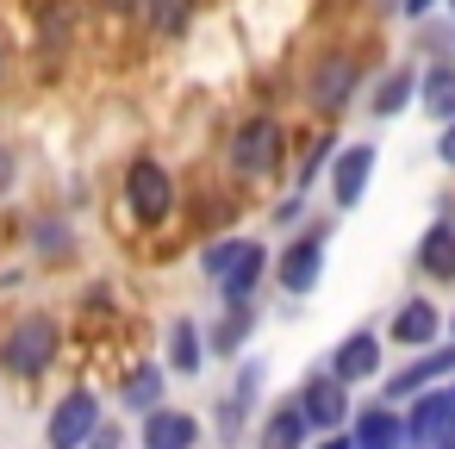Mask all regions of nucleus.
Wrapping results in <instances>:
<instances>
[{
	"label": "nucleus",
	"mask_w": 455,
	"mask_h": 449,
	"mask_svg": "<svg viewBox=\"0 0 455 449\" xmlns=\"http://www.w3.org/2000/svg\"><path fill=\"white\" fill-rule=\"evenodd\" d=\"M0 76H7V57H0Z\"/></svg>",
	"instance_id": "72a5a7b5"
},
{
	"label": "nucleus",
	"mask_w": 455,
	"mask_h": 449,
	"mask_svg": "<svg viewBox=\"0 0 455 449\" xmlns=\"http://www.w3.org/2000/svg\"><path fill=\"white\" fill-rule=\"evenodd\" d=\"M250 331H256V306H225V318L206 331V349H219V356H237V349L250 343Z\"/></svg>",
	"instance_id": "412c9836"
},
{
	"label": "nucleus",
	"mask_w": 455,
	"mask_h": 449,
	"mask_svg": "<svg viewBox=\"0 0 455 449\" xmlns=\"http://www.w3.org/2000/svg\"><path fill=\"white\" fill-rule=\"evenodd\" d=\"M138 449H200V418L181 405H156L144 412V443Z\"/></svg>",
	"instance_id": "f8f14e48"
},
{
	"label": "nucleus",
	"mask_w": 455,
	"mask_h": 449,
	"mask_svg": "<svg viewBox=\"0 0 455 449\" xmlns=\"http://www.w3.org/2000/svg\"><path fill=\"white\" fill-rule=\"evenodd\" d=\"M125 206H132V219L163 225V219L175 212V175H169L156 156H132V163H125Z\"/></svg>",
	"instance_id": "f03ea898"
},
{
	"label": "nucleus",
	"mask_w": 455,
	"mask_h": 449,
	"mask_svg": "<svg viewBox=\"0 0 455 449\" xmlns=\"http://www.w3.org/2000/svg\"><path fill=\"white\" fill-rule=\"evenodd\" d=\"M237 250H243V237H219V244H206V250H200V269H206V281H219V275L237 262Z\"/></svg>",
	"instance_id": "393cba45"
},
{
	"label": "nucleus",
	"mask_w": 455,
	"mask_h": 449,
	"mask_svg": "<svg viewBox=\"0 0 455 449\" xmlns=\"http://www.w3.org/2000/svg\"><path fill=\"white\" fill-rule=\"evenodd\" d=\"M63 349V325L51 312H20L7 331H0V374L13 381H38Z\"/></svg>",
	"instance_id": "f257e3e1"
},
{
	"label": "nucleus",
	"mask_w": 455,
	"mask_h": 449,
	"mask_svg": "<svg viewBox=\"0 0 455 449\" xmlns=\"http://www.w3.org/2000/svg\"><path fill=\"white\" fill-rule=\"evenodd\" d=\"M449 331H455V318H449Z\"/></svg>",
	"instance_id": "c9c22d12"
},
{
	"label": "nucleus",
	"mask_w": 455,
	"mask_h": 449,
	"mask_svg": "<svg viewBox=\"0 0 455 449\" xmlns=\"http://www.w3.org/2000/svg\"><path fill=\"white\" fill-rule=\"evenodd\" d=\"M256 393H262V362H243V368H237V393H231V399L256 405Z\"/></svg>",
	"instance_id": "bb28decb"
},
{
	"label": "nucleus",
	"mask_w": 455,
	"mask_h": 449,
	"mask_svg": "<svg viewBox=\"0 0 455 449\" xmlns=\"http://www.w3.org/2000/svg\"><path fill=\"white\" fill-rule=\"evenodd\" d=\"M163 387H169V368H163V362H138V368L119 381V405L144 418V412H156V405H163Z\"/></svg>",
	"instance_id": "2eb2a0df"
},
{
	"label": "nucleus",
	"mask_w": 455,
	"mask_h": 449,
	"mask_svg": "<svg viewBox=\"0 0 455 449\" xmlns=\"http://www.w3.org/2000/svg\"><path fill=\"white\" fill-rule=\"evenodd\" d=\"M349 443H355V449H405V412H393V405H368V412H355Z\"/></svg>",
	"instance_id": "4468645a"
},
{
	"label": "nucleus",
	"mask_w": 455,
	"mask_h": 449,
	"mask_svg": "<svg viewBox=\"0 0 455 449\" xmlns=\"http://www.w3.org/2000/svg\"><path fill=\"white\" fill-rule=\"evenodd\" d=\"M436 331H443V312H436L430 300H405V306L393 312V337H399L405 349H430Z\"/></svg>",
	"instance_id": "dca6fc26"
},
{
	"label": "nucleus",
	"mask_w": 455,
	"mask_h": 449,
	"mask_svg": "<svg viewBox=\"0 0 455 449\" xmlns=\"http://www.w3.org/2000/svg\"><path fill=\"white\" fill-rule=\"evenodd\" d=\"M436 156H443V163H449V169H455V119H449V125H443V138H436Z\"/></svg>",
	"instance_id": "c756f323"
},
{
	"label": "nucleus",
	"mask_w": 455,
	"mask_h": 449,
	"mask_svg": "<svg viewBox=\"0 0 455 449\" xmlns=\"http://www.w3.org/2000/svg\"><path fill=\"white\" fill-rule=\"evenodd\" d=\"M443 374H455V343H449V349H424V356H411V362L387 381V399H411V393L436 387Z\"/></svg>",
	"instance_id": "ddd939ff"
},
{
	"label": "nucleus",
	"mask_w": 455,
	"mask_h": 449,
	"mask_svg": "<svg viewBox=\"0 0 455 449\" xmlns=\"http://www.w3.org/2000/svg\"><path fill=\"white\" fill-rule=\"evenodd\" d=\"M318 449H355V443H349L343 430H324V437H318Z\"/></svg>",
	"instance_id": "2f4dec72"
},
{
	"label": "nucleus",
	"mask_w": 455,
	"mask_h": 449,
	"mask_svg": "<svg viewBox=\"0 0 455 449\" xmlns=\"http://www.w3.org/2000/svg\"><path fill=\"white\" fill-rule=\"evenodd\" d=\"M100 418H107V412H100V393L69 387V393L51 405V418H44V443H51V449H82Z\"/></svg>",
	"instance_id": "20e7f679"
},
{
	"label": "nucleus",
	"mask_w": 455,
	"mask_h": 449,
	"mask_svg": "<svg viewBox=\"0 0 455 449\" xmlns=\"http://www.w3.org/2000/svg\"><path fill=\"white\" fill-rule=\"evenodd\" d=\"M355 82H362V57L355 51H324L318 69H312V82H306V94H312L318 113H343L355 100Z\"/></svg>",
	"instance_id": "0eeeda50"
},
{
	"label": "nucleus",
	"mask_w": 455,
	"mask_h": 449,
	"mask_svg": "<svg viewBox=\"0 0 455 449\" xmlns=\"http://www.w3.org/2000/svg\"><path fill=\"white\" fill-rule=\"evenodd\" d=\"M449 13H455V0H449Z\"/></svg>",
	"instance_id": "f704fd0d"
},
{
	"label": "nucleus",
	"mask_w": 455,
	"mask_h": 449,
	"mask_svg": "<svg viewBox=\"0 0 455 449\" xmlns=\"http://www.w3.org/2000/svg\"><path fill=\"white\" fill-rule=\"evenodd\" d=\"M331 374H337L343 387L374 381V374H380V337H374V331H349V337L331 349Z\"/></svg>",
	"instance_id": "9b49d317"
},
{
	"label": "nucleus",
	"mask_w": 455,
	"mask_h": 449,
	"mask_svg": "<svg viewBox=\"0 0 455 449\" xmlns=\"http://www.w3.org/2000/svg\"><path fill=\"white\" fill-rule=\"evenodd\" d=\"M169 374H200L206 368V331L194 318H169Z\"/></svg>",
	"instance_id": "f3484780"
},
{
	"label": "nucleus",
	"mask_w": 455,
	"mask_h": 449,
	"mask_svg": "<svg viewBox=\"0 0 455 449\" xmlns=\"http://www.w3.org/2000/svg\"><path fill=\"white\" fill-rule=\"evenodd\" d=\"M418 269H424L430 281H455V225H449V219H436V225L418 237Z\"/></svg>",
	"instance_id": "a211bd4d"
},
{
	"label": "nucleus",
	"mask_w": 455,
	"mask_h": 449,
	"mask_svg": "<svg viewBox=\"0 0 455 449\" xmlns=\"http://www.w3.org/2000/svg\"><path fill=\"white\" fill-rule=\"evenodd\" d=\"M293 405L306 412V424L324 437V430H343L349 424V387L331 374V368H312L306 381H299V393H293Z\"/></svg>",
	"instance_id": "423d86ee"
},
{
	"label": "nucleus",
	"mask_w": 455,
	"mask_h": 449,
	"mask_svg": "<svg viewBox=\"0 0 455 449\" xmlns=\"http://www.w3.org/2000/svg\"><path fill=\"white\" fill-rule=\"evenodd\" d=\"M100 13H113V20H125V13H138V0H94Z\"/></svg>",
	"instance_id": "7c9ffc66"
},
{
	"label": "nucleus",
	"mask_w": 455,
	"mask_h": 449,
	"mask_svg": "<svg viewBox=\"0 0 455 449\" xmlns=\"http://www.w3.org/2000/svg\"><path fill=\"white\" fill-rule=\"evenodd\" d=\"M399 7H405V13H411V20H424V13H430V7H436V0H399Z\"/></svg>",
	"instance_id": "473e14b6"
},
{
	"label": "nucleus",
	"mask_w": 455,
	"mask_h": 449,
	"mask_svg": "<svg viewBox=\"0 0 455 449\" xmlns=\"http://www.w3.org/2000/svg\"><path fill=\"white\" fill-rule=\"evenodd\" d=\"M32 250H38V256H51V262H63V256L76 250V231H69V219H63V212H44V219H32Z\"/></svg>",
	"instance_id": "b1692460"
},
{
	"label": "nucleus",
	"mask_w": 455,
	"mask_h": 449,
	"mask_svg": "<svg viewBox=\"0 0 455 449\" xmlns=\"http://www.w3.org/2000/svg\"><path fill=\"white\" fill-rule=\"evenodd\" d=\"M418 100H424V113L430 119H455V63H430L424 76H418Z\"/></svg>",
	"instance_id": "aec40b11"
},
{
	"label": "nucleus",
	"mask_w": 455,
	"mask_h": 449,
	"mask_svg": "<svg viewBox=\"0 0 455 449\" xmlns=\"http://www.w3.org/2000/svg\"><path fill=\"white\" fill-rule=\"evenodd\" d=\"M411 94H418V69H387L368 107H374L380 119H393V113H405V100H411Z\"/></svg>",
	"instance_id": "5701e85b"
},
{
	"label": "nucleus",
	"mask_w": 455,
	"mask_h": 449,
	"mask_svg": "<svg viewBox=\"0 0 455 449\" xmlns=\"http://www.w3.org/2000/svg\"><path fill=\"white\" fill-rule=\"evenodd\" d=\"M306 219V194H287L281 206H275V225H299Z\"/></svg>",
	"instance_id": "c85d7f7f"
},
{
	"label": "nucleus",
	"mask_w": 455,
	"mask_h": 449,
	"mask_svg": "<svg viewBox=\"0 0 455 449\" xmlns=\"http://www.w3.org/2000/svg\"><path fill=\"white\" fill-rule=\"evenodd\" d=\"M455 443V387H424L405 412V449H443Z\"/></svg>",
	"instance_id": "39448f33"
},
{
	"label": "nucleus",
	"mask_w": 455,
	"mask_h": 449,
	"mask_svg": "<svg viewBox=\"0 0 455 449\" xmlns=\"http://www.w3.org/2000/svg\"><path fill=\"white\" fill-rule=\"evenodd\" d=\"M82 449H125V430H119L113 418H100V424H94V437H88Z\"/></svg>",
	"instance_id": "cd10ccee"
},
{
	"label": "nucleus",
	"mask_w": 455,
	"mask_h": 449,
	"mask_svg": "<svg viewBox=\"0 0 455 449\" xmlns=\"http://www.w3.org/2000/svg\"><path fill=\"white\" fill-rule=\"evenodd\" d=\"M262 275H268V250H262L256 237H243L237 262L219 275V300H225V306H250V300H256V287H262Z\"/></svg>",
	"instance_id": "9d476101"
},
{
	"label": "nucleus",
	"mask_w": 455,
	"mask_h": 449,
	"mask_svg": "<svg viewBox=\"0 0 455 449\" xmlns=\"http://www.w3.org/2000/svg\"><path fill=\"white\" fill-rule=\"evenodd\" d=\"M138 13L156 38H181L194 26V0H138Z\"/></svg>",
	"instance_id": "4be33fe9"
},
{
	"label": "nucleus",
	"mask_w": 455,
	"mask_h": 449,
	"mask_svg": "<svg viewBox=\"0 0 455 449\" xmlns=\"http://www.w3.org/2000/svg\"><path fill=\"white\" fill-rule=\"evenodd\" d=\"M13 188H20V150L0 144V200H13Z\"/></svg>",
	"instance_id": "a878e982"
},
{
	"label": "nucleus",
	"mask_w": 455,
	"mask_h": 449,
	"mask_svg": "<svg viewBox=\"0 0 455 449\" xmlns=\"http://www.w3.org/2000/svg\"><path fill=\"white\" fill-rule=\"evenodd\" d=\"M306 437H312V424H306V412H299L293 399L268 405V418H262V449H306Z\"/></svg>",
	"instance_id": "6ab92c4d"
},
{
	"label": "nucleus",
	"mask_w": 455,
	"mask_h": 449,
	"mask_svg": "<svg viewBox=\"0 0 455 449\" xmlns=\"http://www.w3.org/2000/svg\"><path fill=\"white\" fill-rule=\"evenodd\" d=\"M368 181H374V144H343L331 156V200L349 212V206H362Z\"/></svg>",
	"instance_id": "1a4fd4ad"
},
{
	"label": "nucleus",
	"mask_w": 455,
	"mask_h": 449,
	"mask_svg": "<svg viewBox=\"0 0 455 449\" xmlns=\"http://www.w3.org/2000/svg\"><path fill=\"white\" fill-rule=\"evenodd\" d=\"M324 244H331V225H306V231L275 256L281 293H312V287H318V275H324Z\"/></svg>",
	"instance_id": "7ed1b4c3"
},
{
	"label": "nucleus",
	"mask_w": 455,
	"mask_h": 449,
	"mask_svg": "<svg viewBox=\"0 0 455 449\" xmlns=\"http://www.w3.org/2000/svg\"><path fill=\"white\" fill-rule=\"evenodd\" d=\"M275 163H281V125H275L268 113L243 119V125H237V138H231V169H237L243 181H262Z\"/></svg>",
	"instance_id": "6e6552de"
}]
</instances>
